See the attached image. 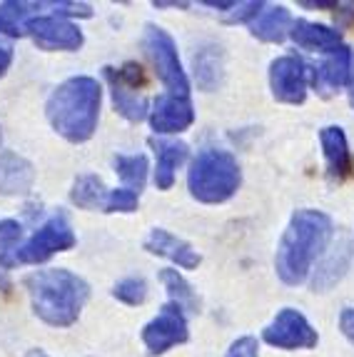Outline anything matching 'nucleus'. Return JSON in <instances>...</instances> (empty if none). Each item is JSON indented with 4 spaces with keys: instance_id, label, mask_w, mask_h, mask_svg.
Masks as SVG:
<instances>
[{
    "instance_id": "f257e3e1",
    "label": "nucleus",
    "mask_w": 354,
    "mask_h": 357,
    "mask_svg": "<svg viewBox=\"0 0 354 357\" xmlns=\"http://www.w3.org/2000/svg\"><path fill=\"white\" fill-rule=\"evenodd\" d=\"M100 98V85L95 77H70L47 98L45 115L58 135H63L70 143H85L98 128Z\"/></svg>"
},
{
    "instance_id": "f03ea898",
    "label": "nucleus",
    "mask_w": 354,
    "mask_h": 357,
    "mask_svg": "<svg viewBox=\"0 0 354 357\" xmlns=\"http://www.w3.org/2000/svg\"><path fill=\"white\" fill-rule=\"evenodd\" d=\"M332 238V220L319 210H297L277 248V275L287 285H300L307 278L314 257Z\"/></svg>"
},
{
    "instance_id": "7ed1b4c3",
    "label": "nucleus",
    "mask_w": 354,
    "mask_h": 357,
    "mask_svg": "<svg viewBox=\"0 0 354 357\" xmlns=\"http://www.w3.org/2000/svg\"><path fill=\"white\" fill-rule=\"evenodd\" d=\"M25 287L30 292L33 312L47 325L68 328L80 317L90 298V287L83 278L70 270H40L25 278Z\"/></svg>"
},
{
    "instance_id": "20e7f679",
    "label": "nucleus",
    "mask_w": 354,
    "mask_h": 357,
    "mask_svg": "<svg viewBox=\"0 0 354 357\" xmlns=\"http://www.w3.org/2000/svg\"><path fill=\"white\" fill-rule=\"evenodd\" d=\"M187 185L200 203H224L240 188V165L224 150H202L190 167Z\"/></svg>"
},
{
    "instance_id": "39448f33",
    "label": "nucleus",
    "mask_w": 354,
    "mask_h": 357,
    "mask_svg": "<svg viewBox=\"0 0 354 357\" xmlns=\"http://www.w3.org/2000/svg\"><path fill=\"white\" fill-rule=\"evenodd\" d=\"M145 50H148L150 60H153L157 77L167 85V90H170V96L187 98L190 80L183 70L175 40H172L162 28H157V25H148V30H145Z\"/></svg>"
},
{
    "instance_id": "423d86ee",
    "label": "nucleus",
    "mask_w": 354,
    "mask_h": 357,
    "mask_svg": "<svg viewBox=\"0 0 354 357\" xmlns=\"http://www.w3.org/2000/svg\"><path fill=\"white\" fill-rule=\"evenodd\" d=\"M75 245V232L68 225V218L63 213L50 218L40 230H36V235L28 240L25 245H20L15 252H8L15 262H45L47 257H53L55 252L70 250Z\"/></svg>"
},
{
    "instance_id": "0eeeda50",
    "label": "nucleus",
    "mask_w": 354,
    "mask_h": 357,
    "mask_svg": "<svg viewBox=\"0 0 354 357\" xmlns=\"http://www.w3.org/2000/svg\"><path fill=\"white\" fill-rule=\"evenodd\" d=\"M187 320H185L183 307H177L175 303H167L165 307L160 310V315L153 322H148L145 330H142V342L148 347L150 357H157L170 350V347L183 345V342H187Z\"/></svg>"
},
{
    "instance_id": "6e6552de",
    "label": "nucleus",
    "mask_w": 354,
    "mask_h": 357,
    "mask_svg": "<svg viewBox=\"0 0 354 357\" xmlns=\"http://www.w3.org/2000/svg\"><path fill=\"white\" fill-rule=\"evenodd\" d=\"M317 330L309 325L307 317L292 307H284L265 330V342L282 350H309L317 345Z\"/></svg>"
},
{
    "instance_id": "1a4fd4ad",
    "label": "nucleus",
    "mask_w": 354,
    "mask_h": 357,
    "mask_svg": "<svg viewBox=\"0 0 354 357\" xmlns=\"http://www.w3.org/2000/svg\"><path fill=\"white\" fill-rule=\"evenodd\" d=\"M270 85L279 102L300 105L307 98V66L295 55H282L270 66Z\"/></svg>"
},
{
    "instance_id": "9d476101",
    "label": "nucleus",
    "mask_w": 354,
    "mask_h": 357,
    "mask_svg": "<svg viewBox=\"0 0 354 357\" xmlns=\"http://www.w3.org/2000/svg\"><path fill=\"white\" fill-rule=\"evenodd\" d=\"M25 33L40 45L43 50H77L83 45V33L75 23L60 15H43L30 18Z\"/></svg>"
},
{
    "instance_id": "9b49d317",
    "label": "nucleus",
    "mask_w": 354,
    "mask_h": 357,
    "mask_svg": "<svg viewBox=\"0 0 354 357\" xmlns=\"http://www.w3.org/2000/svg\"><path fill=\"white\" fill-rule=\"evenodd\" d=\"M195 123L192 102L183 96H162L150 110V126L155 132H183Z\"/></svg>"
},
{
    "instance_id": "f8f14e48",
    "label": "nucleus",
    "mask_w": 354,
    "mask_h": 357,
    "mask_svg": "<svg viewBox=\"0 0 354 357\" xmlns=\"http://www.w3.org/2000/svg\"><path fill=\"white\" fill-rule=\"evenodd\" d=\"M145 250H150L153 255L167 257V260H172L183 270H195L202 260L192 245L175 238L172 232L162 230V227H155V230L150 232V238L145 240Z\"/></svg>"
},
{
    "instance_id": "ddd939ff",
    "label": "nucleus",
    "mask_w": 354,
    "mask_h": 357,
    "mask_svg": "<svg viewBox=\"0 0 354 357\" xmlns=\"http://www.w3.org/2000/svg\"><path fill=\"white\" fill-rule=\"evenodd\" d=\"M36 183V167L13 150L0 153V192L3 195H28Z\"/></svg>"
},
{
    "instance_id": "4468645a",
    "label": "nucleus",
    "mask_w": 354,
    "mask_h": 357,
    "mask_svg": "<svg viewBox=\"0 0 354 357\" xmlns=\"http://www.w3.org/2000/svg\"><path fill=\"white\" fill-rule=\"evenodd\" d=\"M150 145L157 153V170H155V185L157 190H170L175 183V170L187 158V145L185 143H165V140H150Z\"/></svg>"
},
{
    "instance_id": "2eb2a0df",
    "label": "nucleus",
    "mask_w": 354,
    "mask_h": 357,
    "mask_svg": "<svg viewBox=\"0 0 354 357\" xmlns=\"http://www.w3.org/2000/svg\"><path fill=\"white\" fill-rule=\"evenodd\" d=\"M289 36L297 45L302 48H312V50H337L342 45V36L339 30H332L330 25L322 23H309V20H297L292 23Z\"/></svg>"
},
{
    "instance_id": "dca6fc26",
    "label": "nucleus",
    "mask_w": 354,
    "mask_h": 357,
    "mask_svg": "<svg viewBox=\"0 0 354 357\" xmlns=\"http://www.w3.org/2000/svg\"><path fill=\"white\" fill-rule=\"evenodd\" d=\"M319 140H322V150H325V158L332 167V175H337V178H347V175L352 173L354 165H352V153H349L344 130L337 126H330L322 130Z\"/></svg>"
},
{
    "instance_id": "f3484780",
    "label": "nucleus",
    "mask_w": 354,
    "mask_h": 357,
    "mask_svg": "<svg viewBox=\"0 0 354 357\" xmlns=\"http://www.w3.org/2000/svg\"><path fill=\"white\" fill-rule=\"evenodd\" d=\"M354 75V55L347 45H339L332 50L330 58L322 63L317 73H314V85H327V88H342L349 77Z\"/></svg>"
},
{
    "instance_id": "a211bd4d",
    "label": "nucleus",
    "mask_w": 354,
    "mask_h": 357,
    "mask_svg": "<svg viewBox=\"0 0 354 357\" xmlns=\"http://www.w3.org/2000/svg\"><path fill=\"white\" fill-rule=\"evenodd\" d=\"M252 36L262 43H282L287 38V33L292 30V18L289 10L282 6H275L270 10H262L257 18L249 23Z\"/></svg>"
},
{
    "instance_id": "6ab92c4d",
    "label": "nucleus",
    "mask_w": 354,
    "mask_h": 357,
    "mask_svg": "<svg viewBox=\"0 0 354 357\" xmlns=\"http://www.w3.org/2000/svg\"><path fill=\"white\" fill-rule=\"evenodd\" d=\"M105 77H107V83H110L112 102H115V107H118V113L123 115V118L130 120V123L145 120V115H148V102H145V98H140L137 93H132V88L120 83L112 68H105Z\"/></svg>"
},
{
    "instance_id": "aec40b11",
    "label": "nucleus",
    "mask_w": 354,
    "mask_h": 357,
    "mask_svg": "<svg viewBox=\"0 0 354 357\" xmlns=\"http://www.w3.org/2000/svg\"><path fill=\"white\" fill-rule=\"evenodd\" d=\"M107 190L98 175H80L70 190V200L83 210H107Z\"/></svg>"
},
{
    "instance_id": "412c9836",
    "label": "nucleus",
    "mask_w": 354,
    "mask_h": 357,
    "mask_svg": "<svg viewBox=\"0 0 354 357\" xmlns=\"http://www.w3.org/2000/svg\"><path fill=\"white\" fill-rule=\"evenodd\" d=\"M115 170H118L120 180L128 185V190L140 195L145 180H148V158L145 155H118Z\"/></svg>"
},
{
    "instance_id": "4be33fe9",
    "label": "nucleus",
    "mask_w": 354,
    "mask_h": 357,
    "mask_svg": "<svg viewBox=\"0 0 354 357\" xmlns=\"http://www.w3.org/2000/svg\"><path fill=\"white\" fill-rule=\"evenodd\" d=\"M30 8L28 3H18V0H6L0 3V33L10 38H20L30 23Z\"/></svg>"
},
{
    "instance_id": "5701e85b",
    "label": "nucleus",
    "mask_w": 354,
    "mask_h": 357,
    "mask_svg": "<svg viewBox=\"0 0 354 357\" xmlns=\"http://www.w3.org/2000/svg\"><path fill=\"white\" fill-rule=\"evenodd\" d=\"M160 280H162V285H165L167 295H170V300L177 305V307L192 310V312H197L200 303H197L195 292H192L190 282L185 280V278L180 273H177V270H162V273H160Z\"/></svg>"
},
{
    "instance_id": "b1692460",
    "label": "nucleus",
    "mask_w": 354,
    "mask_h": 357,
    "mask_svg": "<svg viewBox=\"0 0 354 357\" xmlns=\"http://www.w3.org/2000/svg\"><path fill=\"white\" fill-rule=\"evenodd\" d=\"M220 73H222V53H220V48L210 45V48L200 50L195 55V75L205 90H213L220 83Z\"/></svg>"
},
{
    "instance_id": "393cba45",
    "label": "nucleus",
    "mask_w": 354,
    "mask_h": 357,
    "mask_svg": "<svg viewBox=\"0 0 354 357\" xmlns=\"http://www.w3.org/2000/svg\"><path fill=\"white\" fill-rule=\"evenodd\" d=\"M349 260H352V243H344V248L337 250V255H332L330 260L317 270V278H314V290H325V287L334 285L339 278L344 275L347 270Z\"/></svg>"
},
{
    "instance_id": "a878e982",
    "label": "nucleus",
    "mask_w": 354,
    "mask_h": 357,
    "mask_svg": "<svg viewBox=\"0 0 354 357\" xmlns=\"http://www.w3.org/2000/svg\"><path fill=\"white\" fill-rule=\"evenodd\" d=\"M112 295L125 305H140L148 298V285L140 278H128V280H120L112 287Z\"/></svg>"
},
{
    "instance_id": "bb28decb",
    "label": "nucleus",
    "mask_w": 354,
    "mask_h": 357,
    "mask_svg": "<svg viewBox=\"0 0 354 357\" xmlns=\"http://www.w3.org/2000/svg\"><path fill=\"white\" fill-rule=\"evenodd\" d=\"M135 210H137V192L128 190V188L110 190L105 213H135Z\"/></svg>"
},
{
    "instance_id": "cd10ccee",
    "label": "nucleus",
    "mask_w": 354,
    "mask_h": 357,
    "mask_svg": "<svg viewBox=\"0 0 354 357\" xmlns=\"http://www.w3.org/2000/svg\"><path fill=\"white\" fill-rule=\"evenodd\" d=\"M232 10H235V13H230V15L224 18L227 23H245V20H249V23H252V20L262 13V3H260V0H252V3H237Z\"/></svg>"
},
{
    "instance_id": "c85d7f7f",
    "label": "nucleus",
    "mask_w": 354,
    "mask_h": 357,
    "mask_svg": "<svg viewBox=\"0 0 354 357\" xmlns=\"http://www.w3.org/2000/svg\"><path fill=\"white\" fill-rule=\"evenodd\" d=\"M224 357H260V347L254 337H240L235 340Z\"/></svg>"
},
{
    "instance_id": "c756f323",
    "label": "nucleus",
    "mask_w": 354,
    "mask_h": 357,
    "mask_svg": "<svg viewBox=\"0 0 354 357\" xmlns=\"http://www.w3.org/2000/svg\"><path fill=\"white\" fill-rule=\"evenodd\" d=\"M23 235V227L15 220H3L0 222V248H15V243Z\"/></svg>"
},
{
    "instance_id": "7c9ffc66",
    "label": "nucleus",
    "mask_w": 354,
    "mask_h": 357,
    "mask_svg": "<svg viewBox=\"0 0 354 357\" xmlns=\"http://www.w3.org/2000/svg\"><path fill=\"white\" fill-rule=\"evenodd\" d=\"M58 8V13H66V15H80V18H90L93 15V8L85 6V3H53Z\"/></svg>"
},
{
    "instance_id": "2f4dec72",
    "label": "nucleus",
    "mask_w": 354,
    "mask_h": 357,
    "mask_svg": "<svg viewBox=\"0 0 354 357\" xmlns=\"http://www.w3.org/2000/svg\"><path fill=\"white\" fill-rule=\"evenodd\" d=\"M10 268H13L10 255H8V252H3V255H0V290H3V292H10V287H13L10 278H8V270H10Z\"/></svg>"
},
{
    "instance_id": "473e14b6",
    "label": "nucleus",
    "mask_w": 354,
    "mask_h": 357,
    "mask_svg": "<svg viewBox=\"0 0 354 357\" xmlns=\"http://www.w3.org/2000/svg\"><path fill=\"white\" fill-rule=\"evenodd\" d=\"M339 328H342L344 337L354 345V307H347L339 317Z\"/></svg>"
},
{
    "instance_id": "72a5a7b5",
    "label": "nucleus",
    "mask_w": 354,
    "mask_h": 357,
    "mask_svg": "<svg viewBox=\"0 0 354 357\" xmlns=\"http://www.w3.org/2000/svg\"><path fill=\"white\" fill-rule=\"evenodd\" d=\"M10 60H13V50L6 48V45H0V77L6 75V70L10 68Z\"/></svg>"
},
{
    "instance_id": "f704fd0d",
    "label": "nucleus",
    "mask_w": 354,
    "mask_h": 357,
    "mask_svg": "<svg viewBox=\"0 0 354 357\" xmlns=\"http://www.w3.org/2000/svg\"><path fill=\"white\" fill-rule=\"evenodd\" d=\"M25 357H47V355H45V352H43V350H30Z\"/></svg>"
}]
</instances>
